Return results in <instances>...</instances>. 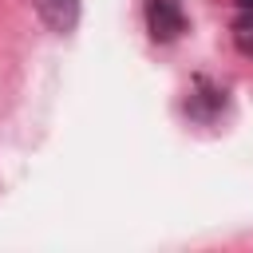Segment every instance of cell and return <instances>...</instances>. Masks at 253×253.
I'll return each mask as SVG.
<instances>
[{"mask_svg": "<svg viewBox=\"0 0 253 253\" xmlns=\"http://www.w3.org/2000/svg\"><path fill=\"white\" fill-rule=\"evenodd\" d=\"M237 4H241V8H245V12H253V0H237Z\"/></svg>", "mask_w": 253, "mask_h": 253, "instance_id": "277c9868", "label": "cell"}, {"mask_svg": "<svg viewBox=\"0 0 253 253\" xmlns=\"http://www.w3.org/2000/svg\"><path fill=\"white\" fill-rule=\"evenodd\" d=\"M146 28L158 43H170L186 32V12L182 0H146Z\"/></svg>", "mask_w": 253, "mask_h": 253, "instance_id": "6da1fadb", "label": "cell"}, {"mask_svg": "<svg viewBox=\"0 0 253 253\" xmlns=\"http://www.w3.org/2000/svg\"><path fill=\"white\" fill-rule=\"evenodd\" d=\"M36 12L40 20L55 32V36H71L79 28V0H36Z\"/></svg>", "mask_w": 253, "mask_h": 253, "instance_id": "7a4b0ae2", "label": "cell"}, {"mask_svg": "<svg viewBox=\"0 0 253 253\" xmlns=\"http://www.w3.org/2000/svg\"><path fill=\"white\" fill-rule=\"evenodd\" d=\"M237 47L241 51H253V28L249 24H237Z\"/></svg>", "mask_w": 253, "mask_h": 253, "instance_id": "3957f363", "label": "cell"}]
</instances>
